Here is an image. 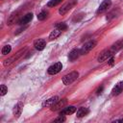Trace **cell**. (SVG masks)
Listing matches in <instances>:
<instances>
[{
	"mask_svg": "<svg viewBox=\"0 0 123 123\" xmlns=\"http://www.w3.org/2000/svg\"><path fill=\"white\" fill-rule=\"evenodd\" d=\"M108 62H109V64H110L111 66H112V65L114 64V58H113V56L111 57V58L108 60Z\"/></svg>",
	"mask_w": 123,
	"mask_h": 123,
	"instance_id": "4316f807",
	"label": "cell"
},
{
	"mask_svg": "<svg viewBox=\"0 0 123 123\" xmlns=\"http://www.w3.org/2000/svg\"><path fill=\"white\" fill-rule=\"evenodd\" d=\"M22 109H23V103L22 102H18L14 107H13V110H12V113L14 116L18 117L21 112H22Z\"/></svg>",
	"mask_w": 123,
	"mask_h": 123,
	"instance_id": "7c38bea8",
	"label": "cell"
},
{
	"mask_svg": "<svg viewBox=\"0 0 123 123\" xmlns=\"http://www.w3.org/2000/svg\"><path fill=\"white\" fill-rule=\"evenodd\" d=\"M11 51H12V46L11 45H5V46H3L1 53H2V55H8Z\"/></svg>",
	"mask_w": 123,
	"mask_h": 123,
	"instance_id": "7402d4cb",
	"label": "cell"
},
{
	"mask_svg": "<svg viewBox=\"0 0 123 123\" xmlns=\"http://www.w3.org/2000/svg\"><path fill=\"white\" fill-rule=\"evenodd\" d=\"M62 1H63V0H50L47 3V6L48 7H55V6L59 5L60 3H62Z\"/></svg>",
	"mask_w": 123,
	"mask_h": 123,
	"instance_id": "603a6c76",
	"label": "cell"
},
{
	"mask_svg": "<svg viewBox=\"0 0 123 123\" xmlns=\"http://www.w3.org/2000/svg\"><path fill=\"white\" fill-rule=\"evenodd\" d=\"M80 55H82L81 54V50L80 49H73L70 53H69V55H68V59H69V61H75L76 59H78L79 58V56Z\"/></svg>",
	"mask_w": 123,
	"mask_h": 123,
	"instance_id": "2e32d148",
	"label": "cell"
},
{
	"mask_svg": "<svg viewBox=\"0 0 123 123\" xmlns=\"http://www.w3.org/2000/svg\"><path fill=\"white\" fill-rule=\"evenodd\" d=\"M0 92H1V95L4 96V95L8 92V87H7L5 85H1V91H0Z\"/></svg>",
	"mask_w": 123,
	"mask_h": 123,
	"instance_id": "cb8c5ba5",
	"label": "cell"
},
{
	"mask_svg": "<svg viewBox=\"0 0 123 123\" xmlns=\"http://www.w3.org/2000/svg\"><path fill=\"white\" fill-rule=\"evenodd\" d=\"M79 77V72L78 71H72L69 74H66L63 78H62V84L64 86H68L70 84H72L75 80H77Z\"/></svg>",
	"mask_w": 123,
	"mask_h": 123,
	"instance_id": "6da1fadb",
	"label": "cell"
},
{
	"mask_svg": "<svg viewBox=\"0 0 123 123\" xmlns=\"http://www.w3.org/2000/svg\"><path fill=\"white\" fill-rule=\"evenodd\" d=\"M122 47H123V40H119V41L115 42V43L111 47V49L114 53H116V52H117L118 50H120Z\"/></svg>",
	"mask_w": 123,
	"mask_h": 123,
	"instance_id": "d6986e66",
	"label": "cell"
},
{
	"mask_svg": "<svg viewBox=\"0 0 123 123\" xmlns=\"http://www.w3.org/2000/svg\"><path fill=\"white\" fill-rule=\"evenodd\" d=\"M76 111H77L76 107H74V106H69V107L63 108V109L61 111L60 114H61V115H69V114L74 113Z\"/></svg>",
	"mask_w": 123,
	"mask_h": 123,
	"instance_id": "8fae6325",
	"label": "cell"
},
{
	"mask_svg": "<svg viewBox=\"0 0 123 123\" xmlns=\"http://www.w3.org/2000/svg\"><path fill=\"white\" fill-rule=\"evenodd\" d=\"M122 91H123V81L118 82V83L113 86V88L111 89V95H112V96H116V95L120 94Z\"/></svg>",
	"mask_w": 123,
	"mask_h": 123,
	"instance_id": "9c48e42d",
	"label": "cell"
},
{
	"mask_svg": "<svg viewBox=\"0 0 123 123\" xmlns=\"http://www.w3.org/2000/svg\"><path fill=\"white\" fill-rule=\"evenodd\" d=\"M111 0H104V1L100 4L98 10L96 11V13L99 14V13H102V12H106V11L111 7Z\"/></svg>",
	"mask_w": 123,
	"mask_h": 123,
	"instance_id": "52a82bcc",
	"label": "cell"
},
{
	"mask_svg": "<svg viewBox=\"0 0 123 123\" xmlns=\"http://www.w3.org/2000/svg\"><path fill=\"white\" fill-rule=\"evenodd\" d=\"M47 15H48V12H47V11H41V12L37 14V19L40 20V21H42V20L46 19Z\"/></svg>",
	"mask_w": 123,
	"mask_h": 123,
	"instance_id": "ffe728a7",
	"label": "cell"
},
{
	"mask_svg": "<svg viewBox=\"0 0 123 123\" xmlns=\"http://www.w3.org/2000/svg\"><path fill=\"white\" fill-rule=\"evenodd\" d=\"M59 100H60V98H59L58 96L51 97V98L45 100V101L42 103V107H51V106H53L55 103H57Z\"/></svg>",
	"mask_w": 123,
	"mask_h": 123,
	"instance_id": "5bb4252c",
	"label": "cell"
},
{
	"mask_svg": "<svg viewBox=\"0 0 123 123\" xmlns=\"http://www.w3.org/2000/svg\"><path fill=\"white\" fill-rule=\"evenodd\" d=\"M56 28L59 29L60 31H65L67 29V25L64 22H58L56 24Z\"/></svg>",
	"mask_w": 123,
	"mask_h": 123,
	"instance_id": "44dd1931",
	"label": "cell"
},
{
	"mask_svg": "<svg viewBox=\"0 0 123 123\" xmlns=\"http://www.w3.org/2000/svg\"><path fill=\"white\" fill-rule=\"evenodd\" d=\"M65 121V116L64 115H61L59 117H57L56 119H54V122H64Z\"/></svg>",
	"mask_w": 123,
	"mask_h": 123,
	"instance_id": "d4e9b609",
	"label": "cell"
},
{
	"mask_svg": "<svg viewBox=\"0 0 123 123\" xmlns=\"http://www.w3.org/2000/svg\"><path fill=\"white\" fill-rule=\"evenodd\" d=\"M89 112V110L87 108H85V107H81L78 109L76 114H77V117H84L86 115H87Z\"/></svg>",
	"mask_w": 123,
	"mask_h": 123,
	"instance_id": "e0dca14e",
	"label": "cell"
},
{
	"mask_svg": "<svg viewBox=\"0 0 123 123\" xmlns=\"http://www.w3.org/2000/svg\"><path fill=\"white\" fill-rule=\"evenodd\" d=\"M32 19H33V13H32V12H28V13H26L25 15H23V17L19 20L18 24H20V25H25V24L29 23Z\"/></svg>",
	"mask_w": 123,
	"mask_h": 123,
	"instance_id": "9a60e30c",
	"label": "cell"
},
{
	"mask_svg": "<svg viewBox=\"0 0 123 123\" xmlns=\"http://www.w3.org/2000/svg\"><path fill=\"white\" fill-rule=\"evenodd\" d=\"M62 34V31H60L59 29H55V30H53L51 33H50V35H49V39L50 40H53V39H56L57 37H60V35Z\"/></svg>",
	"mask_w": 123,
	"mask_h": 123,
	"instance_id": "ac0fdd59",
	"label": "cell"
},
{
	"mask_svg": "<svg viewBox=\"0 0 123 123\" xmlns=\"http://www.w3.org/2000/svg\"><path fill=\"white\" fill-rule=\"evenodd\" d=\"M76 4H77V0H68L65 4H63V5L60 8L59 13H60L61 15L65 14V13H66L67 12H69L72 8H74V7L76 6Z\"/></svg>",
	"mask_w": 123,
	"mask_h": 123,
	"instance_id": "7a4b0ae2",
	"label": "cell"
},
{
	"mask_svg": "<svg viewBox=\"0 0 123 123\" xmlns=\"http://www.w3.org/2000/svg\"><path fill=\"white\" fill-rule=\"evenodd\" d=\"M34 46H35V48H36L37 50L41 51V50H43V49L45 48V46H46V41H45V39H43V38H38V39L35 40Z\"/></svg>",
	"mask_w": 123,
	"mask_h": 123,
	"instance_id": "30bf717a",
	"label": "cell"
},
{
	"mask_svg": "<svg viewBox=\"0 0 123 123\" xmlns=\"http://www.w3.org/2000/svg\"><path fill=\"white\" fill-rule=\"evenodd\" d=\"M113 54H114V52H113L111 48H110V49H106V50H104V51H102V52L100 53V55H99L97 61H98L99 62H103L109 60L111 57H112Z\"/></svg>",
	"mask_w": 123,
	"mask_h": 123,
	"instance_id": "277c9868",
	"label": "cell"
},
{
	"mask_svg": "<svg viewBox=\"0 0 123 123\" xmlns=\"http://www.w3.org/2000/svg\"><path fill=\"white\" fill-rule=\"evenodd\" d=\"M66 103H67V100H66L65 98H64V99H62V100H59L57 103H55L53 106H51L50 110H51L52 111H57L62 109V108L66 105Z\"/></svg>",
	"mask_w": 123,
	"mask_h": 123,
	"instance_id": "ba28073f",
	"label": "cell"
},
{
	"mask_svg": "<svg viewBox=\"0 0 123 123\" xmlns=\"http://www.w3.org/2000/svg\"><path fill=\"white\" fill-rule=\"evenodd\" d=\"M62 62H55L54 64L50 65V66L48 67V69H47V72H48V74H50V75H55V74L59 73V72L62 70Z\"/></svg>",
	"mask_w": 123,
	"mask_h": 123,
	"instance_id": "8992f818",
	"label": "cell"
},
{
	"mask_svg": "<svg viewBox=\"0 0 123 123\" xmlns=\"http://www.w3.org/2000/svg\"><path fill=\"white\" fill-rule=\"evenodd\" d=\"M19 20H20L19 19V14L17 12H15V13H12V15H10V17L7 20V24L8 25H12L14 23H18Z\"/></svg>",
	"mask_w": 123,
	"mask_h": 123,
	"instance_id": "4fadbf2b",
	"label": "cell"
},
{
	"mask_svg": "<svg viewBox=\"0 0 123 123\" xmlns=\"http://www.w3.org/2000/svg\"><path fill=\"white\" fill-rule=\"evenodd\" d=\"M83 17H84V13H79L78 15H76V16L73 18V21H74V22H76V21L78 22V21H80Z\"/></svg>",
	"mask_w": 123,
	"mask_h": 123,
	"instance_id": "484cf974",
	"label": "cell"
},
{
	"mask_svg": "<svg viewBox=\"0 0 123 123\" xmlns=\"http://www.w3.org/2000/svg\"><path fill=\"white\" fill-rule=\"evenodd\" d=\"M28 50V48L27 47H25V48H23V49H20L14 56H12V57H11V58H9V59H7V60H5L4 61V62H3V64H4V66H7V65H9V64H11L12 62H15L16 60H18L26 51Z\"/></svg>",
	"mask_w": 123,
	"mask_h": 123,
	"instance_id": "3957f363",
	"label": "cell"
},
{
	"mask_svg": "<svg viewBox=\"0 0 123 123\" xmlns=\"http://www.w3.org/2000/svg\"><path fill=\"white\" fill-rule=\"evenodd\" d=\"M96 44H97L96 40H89V41L86 42V43L82 46V48L80 49V50H81V54H82V55H85V54L88 53L90 50H92V49L96 46Z\"/></svg>",
	"mask_w": 123,
	"mask_h": 123,
	"instance_id": "5b68a950",
	"label": "cell"
},
{
	"mask_svg": "<svg viewBox=\"0 0 123 123\" xmlns=\"http://www.w3.org/2000/svg\"><path fill=\"white\" fill-rule=\"evenodd\" d=\"M103 89H104V86H101L100 87H98V89H97V91H96V93L99 95V94H101L102 93V91H103Z\"/></svg>",
	"mask_w": 123,
	"mask_h": 123,
	"instance_id": "83f0119b",
	"label": "cell"
},
{
	"mask_svg": "<svg viewBox=\"0 0 123 123\" xmlns=\"http://www.w3.org/2000/svg\"><path fill=\"white\" fill-rule=\"evenodd\" d=\"M113 122H123V118H121V119H116V120H114Z\"/></svg>",
	"mask_w": 123,
	"mask_h": 123,
	"instance_id": "f1b7e54d",
	"label": "cell"
}]
</instances>
